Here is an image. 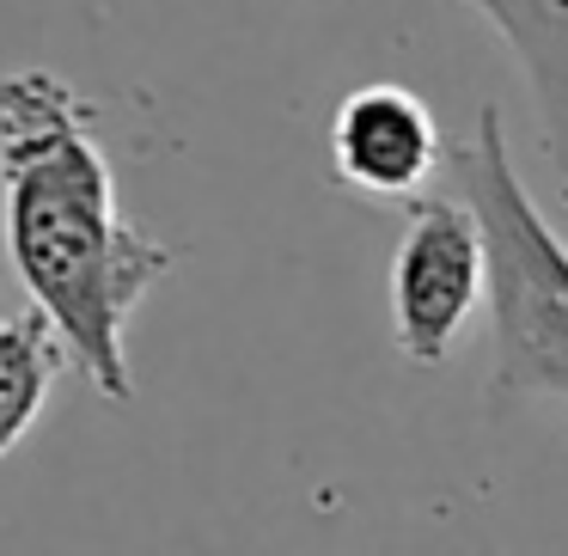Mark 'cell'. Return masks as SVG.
Masks as SVG:
<instances>
[{
	"label": "cell",
	"mask_w": 568,
	"mask_h": 556,
	"mask_svg": "<svg viewBox=\"0 0 568 556\" xmlns=\"http://www.w3.org/2000/svg\"><path fill=\"white\" fill-rule=\"evenodd\" d=\"M483 312V233L465 196L416 190L392 257V343L416 367H440Z\"/></svg>",
	"instance_id": "cell-3"
},
{
	"label": "cell",
	"mask_w": 568,
	"mask_h": 556,
	"mask_svg": "<svg viewBox=\"0 0 568 556\" xmlns=\"http://www.w3.org/2000/svg\"><path fill=\"white\" fill-rule=\"evenodd\" d=\"M556 226H562V239H568V172L556 178Z\"/></svg>",
	"instance_id": "cell-7"
},
{
	"label": "cell",
	"mask_w": 568,
	"mask_h": 556,
	"mask_svg": "<svg viewBox=\"0 0 568 556\" xmlns=\"http://www.w3.org/2000/svg\"><path fill=\"white\" fill-rule=\"evenodd\" d=\"M501 38L538 117L550 172H568V0H458Z\"/></svg>",
	"instance_id": "cell-5"
},
{
	"label": "cell",
	"mask_w": 568,
	"mask_h": 556,
	"mask_svg": "<svg viewBox=\"0 0 568 556\" xmlns=\"http://www.w3.org/2000/svg\"><path fill=\"white\" fill-rule=\"evenodd\" d=\"M68 355L38 312H0V458L38 428Z\"/></svg>",
	"instance_id": "cell-6"
},
{
	"label": "cell",
	"mask_w": 568,
	"mask_h": 556,
	"mask_svg": "<svg viewBox=\"0 0 568 556\" xmlns=\"http://www.w3.org/2000/svg\"><path fill=\"white\" fill-rule=\"evenodd\" d=\"M440 123L397 80L355 87L331 117V178L361 202H409L440 172Z\"/></svg>",
	"instance_id": "cell-4"
},
{
	"label": "cell",
	"mask_w": 568,
	"mask_h": 556,
	"mask_svg": "<svg viewBox=\"0 0 568 556\" xmlns=\"http://www.w3.org/2000/svg\"><path fill=\"white\" fill-rule=\"evenodd\" d=\"M0 221L31 312L55 331L68 367L129 404V319L172 275V245L116 209V178L92 129V104L50 68L0 74Z\"/></svg>",
	"instance_id": "cell-1"
},
{
	"label": "cell",
	"mask_w": 568,
	"mask_h": 556,
	"mask_svg": "<svg viewBox=\"0 0 568 556\" xmlns=\"http://www.w3.org/2000/svg\"><path fill=\"white\" fill-rule=\"evenodd\" d=\"M440 165L446 190L470 202L483 233L489 404H519V397L568 404V239L519 178L501 111L483 104L470 141L440 153Z\"/></svg>",
	"instance_id": "cell-2"
}]
</instances>
